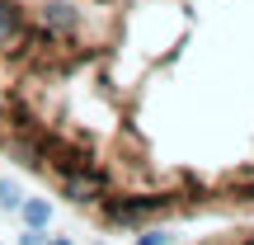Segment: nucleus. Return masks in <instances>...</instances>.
<instances>
[{
  "label": "nucleus",
  "instance_id": "nucleus-10",
  "mask_svg": "<svg viewBox=\"0 0 254 245\" xmlns=\"http://www.w3.org/2000/svg\"><path fill=\"white\" fill-rule=\"evenodd\" d=\"M245 245H254V236H250V241H245Z\"/></svg>",
  "mask_w": 254,
  "mask_h": 245
},
{
  "label": "nucleus",
  "instance_id": "nucleus-7",
  "mask_svg": "<svg viewBox=\"0 0 254 245\" xmlns=\"http://www.w3.org/2000/svg\"><path fill=\"white\" fill-rule=\"evenodd\" d=\"M136 245H170V236H165V231H146Z\"/></svg>",
  "mask_w": 254,
  "mask_h": 245
},
{
  "label": "nucleus",
  "instance_id": "nucleus-6",
  "mask_svg": "<svg viewBox=\"0 0 254 245\" xmlns=\"http://www.w3.org/2000/svg\"><path fill=\"white\" fill-rule=\"evenodd\" d=\"M0 203H5V208H19V203H24V198H19V189H14L9 179H0Z\"/></svg>",
  "mask_w": 254,
  "mask_h": 245
},
{
  "label": "nucleus",
  "instance_id": "nucleus-2",
  "mask_svg": "<svg viewBox=\"0 0 254 245\" xmlns=\"http://www.w3.org/2000/svg\"><path fill=\"white\" fill-rule=\"evenodd\" d=\"M170 193H136V198H109L104 203V212H109V222H118V227H136V222L155 217V212H170Z\"/></svg>",
  "mask_w": 254,
  "mask_h": 245
},
{
  "label": "nucleus",
  "instance_id": "nucleus-4",
  "mask_svg": "<svg viewBox=\"0 0 254 245\" xmlns=\"http://www.w3.org/2000/svg\"><path fill=\"white\" fill-rule=\"evenodd\" d=\"M24 24H28V19H24V9H19L14 0H0V47H5V43H9V38H14Z\"/></svg>",
  "mask_w": 254,
  "mask_h": 245
},
{
  "label": "nucleus",
  "instance_id": "nucleus-1",
  "mask_svg": "<svg viewBox=\"0 0 254 245\" xmlns=\"http://www.w3.org/2000/svg\"><path fill=\"white\" fill-rule=\"evenodd\" d=\"M62 184H66V198L85 208V203H104V198H109V184L113 179H109V170H104L99 161H85V165H75V170H66Z\"/></svg>",
  "mask_w": 254,
  "mask_h": 245
},
{
  "label": "nucleus",
  "instance_id": "nucleus-8",
  "mask_svg": "<svg viewBox=\"0 0 254 245\" xmlns=\"http://www.w3.org/2000/svg\"><path fill=\"white\" fill-rule=\"evenodd\" d=\"M19 245H43V236H38V231H33V227H28V231H24V236H19Z\"/></svg>",
  "mask_w": 254,
  "mask_h": 245
},
{
  "label": "nucleus",
  "instance_id": "nucleus-9",
  "mask_svg": "<svg viewBox=\"0 0 254 245\" xmlns=\"http://www.w3.org/2000/svg\"><path fill=\"white\" fill-rule=\"evenodd\" d=\"M47 245H71V241H47Z\"/></svg>",
  "mask_w": 254,
  "mask_h": 245
},
{
  "label": "nucleus",
  "instance_id": "nucleus-3",
  "mask_svg": "<svg viewBox=\"0 0 254 245\" xmlns=\"http://www.w3.org/2000/svg\"><path fill=\"white\" fill-rule=\"evenodd\" d=\"M38 24H43L47 33H57V38H71L75 28H80V14H75V9L66 5V0H57V5H43Z\"/></svg>",
  "mask_w": 254,
  "mask_h": 245
},
{
  "label": "nucleus",
  "instance_id": "nucleus-5",
  "mask_svg": "<svg viewBox=\"0 0 254 245\" xmlns=\"http://www.w3.org/2000/svg\"><path fill=\"white\" fill-rule=\"evenodd\" d=\"M19 208H24V222H28L33 231H43V227H47V217H52V208H47L43 198H28V203H19Z\"/></svg>",
  "mask_w": 254,
  "mask_h": 245
}]
</instances>
